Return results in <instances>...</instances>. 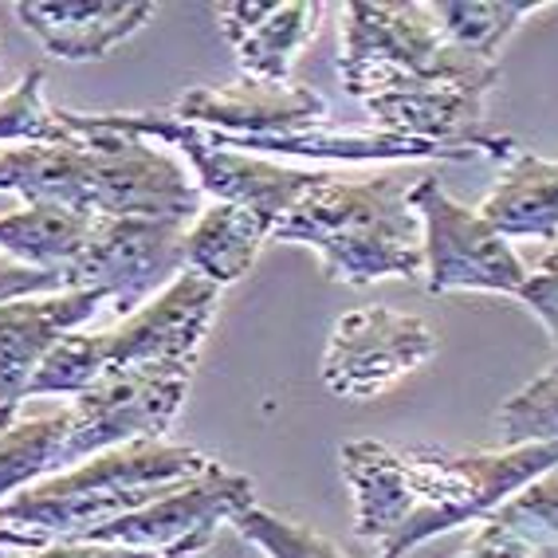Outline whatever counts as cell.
<instances>
[{"label": "cell", "mask_w": 558, "mask_h": 558, "mask_svg": "<svg viewBox=\"0 0 558 558\" xmlns=\"http://www.w3.org/2000/svg\"><path fill=\"white\" fill-rule=\"evenodd\" d=\"M409 209L417 213L425 236V288L433 295L449 291H499L519 295L527 283V264L515 256L508 240L445 193L437 178H421L409 185Z\"/></svg>", "instance_id": "6"}, {"label": "cell", "mask_w": 558, "mask_h": 558, "mask_svg": "<svg viewBox=\"0 0 558 558\" xmlns=\"http://www.w3.org/2000/svg\"><path fill=\"white\" fill-rule=\"evenodd\" d=\"M535 555H538V558H558V547H538Z\"/></svg>", "instance_id": "30"}, {"label": "cell", "mask_w": 558, "mask_h": 558, "mask_svg": "<svg viewBox=\"0 0 558 558\" xmlns=\"http://www.w3.org/2000/svg\"><path fill=\"white\" fill-rule=\"evenodd\" d=\"M0 429H4V425H0Z\"/></svg>", "instance_id": "32"}, {"label": "cell", "mask_w": 558, "mask_h": 558, "mask_svg": "<svg viewBox=\"0 0 558 558\" xmlns=\"http://www.w3.org/2000/svg\"><path fill=\"white\" fill-rule=\"evenodd\" d=\"M342 480L354 496V531L378 558H405L433 535L484 523L531 480L558 469V445L515 449H393L386 440H347Z\"/></svg>", "instance_id": "1"}, {"label": "cell", "mask_w": 558, "mask_h": 558, "mask_svg": "<svg viewBox=\"0 0 558 558\" xmlns=\"http://www.w3.org/2000/svg\"><path fill=\"white\" fill-rule=\"evenodd\" d=\"M220 288L209 279L181 271L170 288H161L150 303H142L119 327L99 330L102 374H166L193 378L201 342L217 319Z\"/></svg>", "instance_id": "7"}, {"label": "cell", "mask_w": 558, "mask_h": 558, "mask_svg": "<svg viewBox=\"0 0 558 558\" xmlns=\"http://www.w3.org/2000/svg\"><path fill=\"white\" fill-rule=\"evenodd\" d=\"M107 303L102 291H56L0 303V425L21 417L28 386L51 347L80 330Z\"/></svg>", "instance_id": "14"}, {"label": "cell", "mask_w": 558, "mask_h": 558, "mask_svg": "<svg viewBox=\"0 0 558 558\" xmlns=\"http://www.w3.org/2000/svg\"><path fill=\"white\" fill-rule=\"evenodd\" d=\"M476 209L504 240H558V161L519 150Z\"/></svg>", "instance_id": "18"}, {"label": "cell", "mask_w": 558, "mask_h": 558, "mask_svg": "<svg viewBox=\"0 0 558 558\" xmlns=\"http://www.w3.org/2000/svg\"><path fill=\"white\" fill-rule=\"evenodd\" d=\"M276 220L244 205H209L185 232L181 264L217 288L236 283L256 264L259 248L271 240Z\"/></svg>", "instance_id": "17"}, {"label": "cell", "mask_w": 558, "mask_h": 558, "mask_svg": "<svg viewBox=\"0 0 558 558\" xmlns=\"http://www.w3.org/2000/svg\"><path fill=\"white\" fill-rule=\"evenodd\" d=\"M71 142L0 146V193L24 205H60L87 217H142L193 225L205 213L197 181L150 142L83 126L75 110H60Z\"/></svg>", "instance_id": "2"}, {"label": "cell", "mask_w": 558, "mask_h": 558, "mask_svg": "<svg viewBox=\"0 0 558 558\" xmlns=\"http://www.w3.org/2000/svg\"><path fill=\"white\" fill-rule=\"evenodd\" d=\"M75 119L83 126L95 130H114V134H130V138H158L185 154L193 166V181L201 193L217 197V205H244L264 217L279 220L288 217V209L311 185H319L327 173L315 170H291L271 158H256V154L232 150L213 134L193 122H181L173 110H75Z\"/></svg>", "instance_id": "5"}, {"label": "cell", "mask_w": 558, "mask_h": 558, "mask_svg": "<svg viewBox=\"0 0 558 558\" xmlns=\"http://www.w3.org/2000/svg\"><path fill=\"white\" fill-rule=\"evenodd\" d=\"M547 9V0H437L429 4L440 36L480 60H499V48L519 24Z\"/></svg>", "instance_id": "21"}, {"label": "cell", "mask_w": 558, "mask_h": 558, "mask_svg": "<svg viewBox=\"0 0 558 558\" xmlns=\"http://www.w3.org/2000/svg\"><path fill=\"white\" fill-rule=\"evenodd\" d=\"M181 122L213 130L225 146L259 154L271 142L303 138L327 126V99L303 83H256L240 80L232 87H197L173 107Z\"/></svg>", "instance_id": "11"}, {"label": "cell", "mask_w": 558, "mask_h": 558, "mask_svg": "<svg viewBox=\"0 0 558 558\" xmlns=\"http://www.w3.org/2000/svg\"><path fill=\"white\" fill-rule=\"evenodd\" d=\"M271 240L315 248L323 276L335 283L362 288L378 279L425 276V236L398 170L366 181L327 173L291 205L288 217L276 220Z\"/></svg>", "instance_id": "4"}, {"label": "cell", "mask_w": 558, "mask_h": 558, "mask_svg": "<svg viewBox=\"0 0 558 558\" xmlns=\"http://www.w3.org/2000/svg\"><path fill=\"white\" fill-rule=\"evenodd\" d=\"M12 16L44 44L48 56L68 63L107 60L154 21L146 0H21Z\"/></svg>", "instance_id": "16"}, {"label": "cell", "mask_w": 558, "mask_h": 558, "mask_svg": "<svg viewBox=\"0 0 558 558\" xmlns=\"http://www.w3.org/2000/svg\"><path fill=\"white\" fill-rule=\"evenodd\" d=\"M437 330L393 307H359L330 327L323 381L335 398L374 401L437 354Z\"/></svg>", "instance_id": "9"}, {"label": "cell", "mask_w": 558, "mask_h": 558, "mask_svg": "<svg viewBox=\"0 0 558 558\" xmlns=\"http://www.w3.org/2000/svg\"><path fill=\"white\" fill-rule=\"evenodd\" d=\"M217 460L190 445L130 440L0 504V550H40L146 508L205 476Z\"/></svg>", "instance_id": "3"}, {"label": "cell", "mask_w": 558, "mask_h": 558, "mask_svg": "<svg viewBox=\"0 0 558 558\" xmlns=\"http://www.w3.org/2000/svg\"><path fill=\"white\" fill-rule=\"evenodd\" d=\"M488 519H496L499 527L515 531L531 547H558V469L547 476L531 480L527 488L496 508Z\"/></svg>", "instance_id": "26"}, {"label": "cell", "mask_w": 558, "mask_h": 558, "mask_svg": "<svg viewBox=\"0 0 558 558\" xmlns=\"http://www.w3.org/2000/svg\"><path fill=\"white\" fill-rule=\"evenodd\" d=\"M515 300L535 311L543 327L550 330V342L558 347V244L538 259L535 268H527V283L519 288Z\"/></svg>", "instance_id": "27"}, {"label": "cell", "mask_w": 558, "mask_h": 558, "mask_svg": "<svg viewBox=\"0 0 558 558\" xmlns=\"http://www.w3.org/2000/svg\"><path fill=\"white\" fill-rule=\"evenodd\" d=\"M63 445H68V405L36 417H16L9 429H0V504L63 472Z\"/></svg>", "instance_id": "20"}, {"label": "cell", "mask_w": 558, "mask_h": 558, "mask_svg": "<svg viewBox=\"0 0 558 558\" xmlns=\"http://www.w3.org/2000/svg\"><path fill=\"white\" fill-rule=\"evenodd\" d=\"M95 229V217L60 205H24L21 213L0 217V252L12 264L36 271H56L68 283V271L83 256Z\"/></svg>", "instance_id": "19"}, {"label": "cell", "mask_w": 558, "mask_h": 558, "mask_svg": "<svg viewBox=\"0 0 558 558\" xmlns=\"http://www.w3.org/2000/svg\"><path fill=\"white\" fill-rule=\"evenodd\" d=\"M460 558H538L531 543L515 535V531L499 527L496 519H484L476 531H472L469 547Z\"/></svg>", "instance_id": "29"}, {"label": "cell", "mask_w": 558, "mask_h": 558, "mask_svg": "<svg viewBox=\"0 0 558 558\" xmlns=\"http://www.w3.org/2000/svg\"><path fill=\"white\" fill-rule=\"evenodd\" d=\"M496 425L504 433V449L558 445V362L499 405Z\"/></svg>", "instance_id": "22"}, {"label": "cell", "mask_w": 558, "mask_h": 558, "mask_svg": "<svg viewBox=\"0 0 558 558\" xmlns=\"http://www.w3.org/2000/svg\"><path fill=\"white\" fill-rule=\"evenodd\" d=\"M445 48L429 4L421 0H347L342 4L339 71L347 90L393 71L429 63Z\"/></svg>", "instance_id": "13"}, {"label": "cell", "mask_w": 558, "mask_h": 558, "mask_svg": "<svg viewBox=\"0 0 558 558\" xmlns=\"http://www.w3.org/2000/svg\"><path fill=\"white\" fill-rule=\"evenodd\" d=\"M12 555V550H0V558H9Z\"/></svg>", "instance_id": "31"}, {"label": "cell", "mask_w": 558, "mask_h": 558, "mask_svg": "<svg viewBox=\"0 0 558 558\" xmlns=\"http://www.w3.org/2000/svg\"><path fill=\"white\" fill-rule=\"evenodd\" d=\"M319 0H229L217 4L220 36L229 40L244 80L291 83L300 51L319 36Z\"/></svg>", "instance_id": "15"}, {"label": "cell", "mask_w": 558, "mask_h": 558, "mask_svg": "<svg viewBox=\"0 0 558 558\" xmlns=\"http://www.w3.org/2000/svg\"><path fill=\"white\" fill-rule=\"evenodd\" d=\"M232 527H236V535L244 543L264 550V558H350L330 538L315 535V531L295 523V519H283L268 508H256V504L240 511L232 519Z\"/></svg>", "instance_id": "24"}, {"label": "cell", "mask_w": 558, "mask_h": 558, "mask_svg": "<svg viewBox=\"0 0 558 558\" xmlns=\"http://www.w3.org/2000/svg\"><path fill=\"white\" fill-rule=\"evenodd\" d=\"M75 130L63 126L60 110L44 102V68H28L21 83L0 99V142H71Z\"/></svg>", "instance_id": "23"}, {"label": "cell", "mask_w": 558, "mask_h": 558, "mask_svg": "<svg viewBox=\"0 0 558 558\" xmlns=\"http://www.w3.org/2000/svg\"><path fill=\"white\" fill-rule=\"evenodd\" d=\"M185 232L190 225L178 220L95 217L87 248L68 271V291H102L114 315L126 319L185 271Z\"/></svg>", "instance_id": "8"}, {"label": "cell", "mask_w": 558, "mask_h": 558, "mask_svg": "<svg viewBox=\"0 0 558 558\" xmlns=\"http://www.w3.org/2000/svg\"><path fill=\"white\" fill-rule=\"evenodd\" d=\"M102 378V347L99 335H80L71 330L68 339L51 347V354L40 362L36 378L28 386V398H48V393H68L80 398Z\"/></svg>", "instance_id": "25"}, {"label": "cell", "mask_w": 558, "mask_h": 558, "mask_svg": "<svg viewBox=\"0 0 558 558\" xmlns=\"http://www.w3.org/2000/svg\"><path fill=\"white\" fill-rule=\"evenodd\" d=\"M213 543L193 538L170 550H134V547H110V543H51V547L32 550L28 558H201Z\"/></svg>", "instance_id": "28"}, {"label": "cell", "mask_w": 558, "mask_h": 558, "mask_svg": "<svg viewBox=\"0 0 558 558\" xmlns=\"http://www.w3.org/2000/svg\"><path fill=\"white\" fill-rule=\"evenodd\" d=\"M252 480L229 472L225 464H213L205 476L181 484V488L166 492L161 499L146 504V508L130 511V515L102 523V527L87 531L68 543H110V547H134V550H170L193 538L213 543L225 523L252 508Z\"/></svg>", "instance_id": "12"}, {"label": "cell", "mask_w": 558, "mask_h": 558, "mask_svg": "<svg viewBox=\"0 0 558 558\" xmlns=\"http://www.w3.org/2000/svg\"><path fill=\"white\" fill-rule=\"evenodd\" d=\"M193 378H166V374H102L87 393L68 405V445H63V472L119 449L130 440H161L185 405Z\"/></svg>", "instance_id": "10"}]
</instances>
